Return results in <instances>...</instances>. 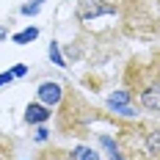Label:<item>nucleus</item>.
<instances>
[{"label":"nucleus","mask_w":160,"mask_h":160,"mask_svg":"<svg viewBox=\"0 0 160 160\" xmlns=\"http://www.w3.org/2000/svg\"><path fill=\"white\" fill-rule=\"evenodd\" d=\"M25 75V64H17L14 66V78H22Z\"/></svg>","instance_id":"nucleus-9"},{"label":"nucleus","mask_w":160,"mask_h":160,"mask_svg":"<svg viewBox=\"0 0 160 160\" xmlns=\"http://www.w3.org/2000/svg\"><path fill=\"white\" fill-rule=\"evenodd\" d=\"M44 138H47V130L39 127V130H36V141H44Z\"/></svg>","instance_id":"nucleus-10"},{"label":"nucleus","mask_w":160,"mask_h":160,"mask_svg":"<svg viewBox=\"0 0 160 160\" xmlns=\"http://www.w3.org/2000/svg\"><path fill=\"white\" fill-rule=\"evenodd\" d=\"M39 99H42L47 108L55 105V102L61 99V86H58V83H42V86H39Z\"/></svg>","instance_id":"nucleus-3"},{"label":"nucleus","mask_w":160,"mask_h":160,"mask_svg":"<svg viewBox=\"0 0 160 160\" xmlns=\"http://www.w3.org/2000/svg\"><path fill=\"white\" fill-rule=\"evenodd\" d=\"M11 78H14V72H3V75H0V86H3V83H8Z\"/></svg>","instance_id":"nucleus-11"},{"label":"nucleus","mask_w":160,"mask_h":160,"mask_svg":"<svg viewBox=\"0 0 160 160\" xmlns=\"http://www.w3.org/2000/svg\"><path fill=\"white\" fill-rule=\"evenodd\" d=\"M42 3H44V0H33L31 6H28V3H25V6H22V14H36V11H39V8H42Z\"/></svg>","instance_id":"nucleus-7"},{"label":"nucleus","mask_w":160,"mask_h":160,"mask_svg":"<svg viewBox=\"0 0 160 160\" xmlns=\"http://www.w3.org/2000/svg\"><path fill=\"white\" fill-rule=\"evenodd\" d=\"M119 141L124 160H160V124H124Z\"/></svg>","instance_id":"nucleus-2"},{"label":"nucleus","mask_w":160,"mask_h":160,"mask_svg":"<svg viewBox=\"0 0 160 160\" xmlns=\"http://www.w3.org/2000/svg\"><path fill=\"white\" fill-rule=\"evenodd\" d=\"M47 119H50V108L47 105H39V102L28 105V111H25V122H28V124H42V122H47Z\"/></svg>","instance_id":"nucleus-4"},{"label":"nucleus","mask_w":160,"mask_h":160,"mask_svg":"<svg viewBox=\"0 0 160 160\" xmlns=\"http://www.w3.org/2000/svg\"><path fill=\"white\" fill-rule=\"evenodd\" d=\"M36 36H39V31H36V28H28V31L17 33V36H14V42H17V44H28V42H33Z\"/></svg>","instance_id":"nucleus-6"},{"label":"nucleus","mask_w":160,"mask_h":160,"mask_svg":"<svg viewBox=\"0 0 160 160\" xmlns=\"http://www.w3.org/2000/svg\"><path fill=\"white\" fill-rule=\"evenodd\" d=\"M3 39H6V28H0V42H3Z\"/></svg>","instance_id":"nucleus-12"},{"label":"nucleus","mask_w":160,"mask_h":160,"mask_svg":"<svg viewBox=\"0 0 160 160\" xmlns=\"http://www.w3.org/2000/svg\"><path fill=\"white\" fill-rule=\"evenodd\" d=\"M69 155H72V160H99V155L94 149H88V146H75Z\"/></svg>","instance_id":"nucleus-5"},{"label":"nucleus","mask_w":160,"mask_h":160,"mask_svg":"<svg viewBox=\"0 0 160 160\" xmlns=\"http://www.w3.org/2000/svg\"><path fill=\"white\" fill-rule=\"evenodd\" d=\"M50 58L55 61V66H64V58H61V52H58V47H55V44H50Z\"/></svg>","instance_id":"nucleus-8"},{"label":"nucleus","mask_w":160,"mask_h":160,"mask_svg":"<svg viewBox=\"0 0 160 160\" xmlns=\"http://www.w3.org/2000/svg\"><path fill=\"white\" fill-rule=\"evenodd\" d=\"M124 86L141 111L160 113V50H152L146 58L130 61L124 72Z\"/></svg>","instance_id":"nucleus-1"}]
</instances>
